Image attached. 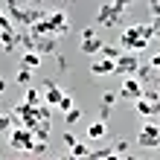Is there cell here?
Wrapping results in <instances>:
<instances>
[{"label":"cell","instance_id":"obj_1","mask_svg":"<svg viewBox=\"0 0 160 160\" xmlns=\"http://www.w3.org/2000/svg\"><path fill=\"white\" fill-rule=\"evenodd\" d=\"M119 47H122V52H143L146 47H148V41L140 35V26L134 23V26H128L125 32H122V38H119Z\"/></svg>","mask_w":160,"mask_h":160},{"label":"cell","instance_id":"obj_18","mask_svg":"<svg viewBox=\"0 0 160 160\" xmlns=\"http://www.w3.org/2000/svg\"><path fill=\"white\" fill-rule=\"evenodd\" d=\"M23 99L29 102V105H41V102H44V90H38V88H26Z\"/></svg>","mask_w":160,"mask_h":160},{"label":"cell","instance_id":"obj_22","mask_svg":"<svg viewBox=\"0 0 160 160\" xmlns=\"http://www.w3.org/2000/svg\"><path fill=\"white\" fill-rule=\"evenodd\" d=\"M79 119H82V111H79V108H70L67 114H64V122H67V128H70V125H76Z\"/></svg>","mask_w":160,"mask_h":160},{"label":"cell","instance_id":"obj_36","mask_svg":"<svg viewBox=\"0 0 160 160\" xmlns=\"http://www.w3.org/2000/svg\"><path fill=\"white\" fill-rule=\"evenodd\" d=\"M154 90H157V96H160V82H157V84H154Z\"/></svg>","mask_w":160,"mask_h":160},{"label":"cell","instance_id":"obj_4","mask_svg":"<svg viewBox=\"0 0 160 160\" xmlns=\"http://www.w3.org/2000/svg\"><path fill=\"white\" fill-rule=\"evenodd\" d=\"M137 143H140V148H157V146H160V125H157V122L143 125V128H140Z\"/></svg>","mask_w":160,"mask_h":160},{"label":"cell","instance_id":"obj_14","mask_svg":"<svg viewBox=\"0 0 160 160\" xmlns=\"http://www.w3.org/2000/svg\"><path fill=\"white\" fill-rule=\"evenodd\" d=\"M21 67H29V70H38V64H41V55L35 52V50H23V55H21Z\"/></svg>","mask_w":160,"mask_h":160},{"label":"cell","instance_id":"obj_16","mask_svg":"<svg viewBox=\"0 0 160 160\" xmlns=\"http://www.w3.org/2000/svg\"><path fill=\"white\" fill-rule=\"evenodd\" d=\"M50 119H38L35 122V128H32V134H35V140H50Z\"/></svg>","mask_w":160,"mask_h":160},{"label":"cell","instance_id":"obj_3","mask_svg":"<svg viewBox=\"0 0 160 160\" xmlns=\"http://www.w3.org/2000/svg\"><path fill=\"white\" fill-rule=\"evenodd\" d=\"M122 15H125V9L117 6V3H105L99 6V15H96V23L99 26H117L122 21Z\"/></svg>","mask_w":160,"mask_h":160},{"label":"cell","instance_id":"obj_9","mask_svg":"<svg viewBox=\"0 0 160 160\" xmlns=\"http://www.w3.org/2000/svg\"><path fill=\"white\" fill-rule=\"evenodd\" d=\"M134 76L140 79V84H143V88H146V84H157V73L152 70V67H148V61H140V67L134 70Z\"/></svg>","mask_w":160,"mask_h":160},{"label":"cell","instance_id":"obj_29","mask_svg":"<svg viewBox=\"0 0 160 160\" xmlns=\"http://www.w3.org/2000/svg\"><path fill=\"white\" fill-rule=\"evenodd\" d=\"M148 67H152V70L157 73V76H160V52H157V55H152V61H148Z\"/></svg>","mask_w":160,"mask_h":160},{"label":"cell","instance_id":"obj_17","mask_svg":"<svg viewBox=\"0 0 160 160\" xmlns=\"http://www.w3.org/2000/svg\"><path fill=\"white\" fill-rule=\"evenodd\" d=\"M99 55H102V58H111V61H117L119 55H122V47H114V44H102Z\"/></svg>","mask_w":160,"mask_h":160},{"label":"cell","instance_id":"obj_20","mask_svg":"<svg viewBox=\"0 0 160 160\" xmlns=\"http://www.w3.org/2000/svg\"><path fill=\"white\" fill-rule=\"evenodd\" d=\"M114 157H134V154H128V143L125 140H114Z\"/></svg>","mask_w":160,"mask_h":160},{"label":"cell","instance_id":"obj_32","mask_svg":"<svg viewBox=\"0 0 160 160\" xmlns=\"http://www.w3.org/2000/svg\"><path fill=\"white\" fill-rule=\"evenodd\" d=\"M93 35H96V32H93V26H84V29H82V38H93Z\"/></svg>","mask_w":160,"mask_h":160},{"label":"cell","instance_id":"obj_21","mask_svg":"<svg viewBox=\"0 0 160 160\" xmlns=\"http://www.w3.org/2000/svg\"><path fill=\"white\" fill-rule=\"evenodd\" d=\"M35 117H38V119H50L52 117V105H47V102L35 105Z\"/></svg>","mask_w":160,"mask_h":160},{"label":"cell","instance_id":"obj_15","mask_svg":"<svg viewBox=\"0 0 160 160\" xmlns=\"http://www.w3.org/2000/svg\"><path fill=\"white\" fill-rule=\"evenodd\" d=\"M105 131H108V122H105V119H96V122H90L88 137H90V140H102V137H105Z\"/></svg>","mask_w":160,"mask_h":160},{"label":"cell","instance_id":"obj_6","mask_svg":"<svg viewBox=\"0 0 160 160\" xmlns=\"http://www.w3.org/2000/svg\"><path fill=\"white\" fill-rule=\"evenodd\" d=\"M137 67H140V55H137V52H125V55H119V58H117V70H114V73L131 76Z\"/></svg>","mask_w":160,"mask_h":160},{"label":"cell","instance_id":"obj_10","mask_svg":"<svg viewBox=\"0 0 160 160\" xmlns=\"http://www.w3.org/2000/svg\"><path fill=\"white\" fill-rule=\"evenodd\" d=\"M61 96H64V90H61L55 82H44V102H47V105H52V108H55Z\"/></svg>","mask_w":160,"mask_h":160},{"label":"cell","instance_id":"obj_30","mask_svg":"<svg viewBox=\"0 0 160 160\" xmlns=\"http://www.w3.org/2000/svg\"><path fill=\"white\" fill-rule=\"evenodd\" d=\"M73 143H76V137H73V131H64V146H67V148H70Z\"/></svg>","mask_w":160,"mask_h":160},{"label":"cell","instance_id":"obj_8","mask_svg":"<svg viewBox=\"0 0 160 160\" xmlns=\"http://www.w3.org/2000/svg\"><path fill=\"white\" fill-rule=\"evenodd\" d=\"M44 9H29V6H26L23 9V15H21V23H18V29H29V26L32 23H38V21H44Z\"/></svg>","mask_w":160,"mask_h":160},{"label":"cell","instance_id":"obj_37","mask_svg":"<svg viewBox=\"0 0 160 160\" xmlns=\"http://www.w3.org/2000/svg\"><path fill=\"white\" fill-rule=\"evenodd\" d=\"M0 15H3V6H0Z\"/></svg>","mask_w":160,"mask_h":160},{"label":"cell","instance_id":"obj_28","mask_svg":"<svg viewBox=\"0 0 160 160\" xmlns=\"http://www.w3.org/2000/svg\"><path fill=\"white\" fill-rule=\"evenodd\" d=\"M114 102H117V93L114 90H105V93H102V105H114Z\"/></svg>","mask_w":160,"mask_h":160},{"label":"cell","instance_id":"obj_35","mask_svg":"<svg viewBox=\"0 0 160 160\" xmlns=\"http://www.w3.org/2000/svg\"><path fill=\"white\" fill-rule=\"evenodd\" d=\"M3 90H6V82H3V79H0V93H3Z\"/></svg>","mask_w":160,"mask_h":160},{"label":"cell","instance_id":"obj_7","mask_svg":"<svg viewBox=\"0 0 160 160\" xmlns=\"http://www.w3.org/2000/svg\"><path fill=\"white\" fill-rule=\"evenodd\" d=\"M32 50L38 52V55H55V50H58V38H55V35H38Z\"/></svg>","mask_w":160,"mask_h":160},{"label":"cell","instance_id":"obj_39","mask_svg":"<svg viewBox=\"0 0 160 160\" xmlns=\"http://www.w3.org/2000/svg\"><path fill=\"white\" fill-rule=\"evenodd\" d=\"M157 148H160V146H157Z\"/></svg>","mask_w":160,"mask_h":160},{"label":"cell","instance_id":"obj_13","mask_svg":"<svg viewBox=\"0 0 160 160\" xmlns=\"http://www.w3.org/2000/svg\"><path fill=\"white\" fill-rule=\"evenodd\" d=\"M15 47H18V29L0 32V50H3V52H15Z\"/></svg>","mask_w":160,"mask_h":160},{"label":"cell","instance_id":"obj_26","mask_svg":"<svg viewBox=\"0 0 160 160\" xmlns=\"http://www.w3.org/2000/svg\"><path fill=\"white\" fill-rule=\"evenodd\" d=\"M55 108H58V111H64V114H67V111L73 108V96H70V93H64V96L58 99V105H55Z\"/></svg>","mask_w":160,"mask_h":160},{"label":"cell","instance_id":"obj_11","mask_svg":"<svg viewBox=\"0 0 160 160\" xmlns=\"http://www.w3.org/2000/svg\"><path fill=\"white\" fill-rule=\"evenodd\" d=\"M114 70H117V61L102 58V55H99V61H93V64H90V73H93V76H111Z\"/></svg>","mask_w":160,"mask_h":160},{"label":"cell","instance_id":"obj_5","mask_svg":"<svg viewBox=\"0 0 160 160\" xmlns=\"http://www.w3.org/2000/svg\"><path fill=\"white\" fill-rule=\"evenodd\" d=\"M143 96V84H140V79L131 73V76H125V82H122V88H119V93H117V99H140Z\"/></svg>","mask_w":160,"mask_h":160},{"label":"cell","instance_id":"obj_25","mask_svg":"<svg viewBox=\"0 0 160 160\" xmlns=\"http://www.w3.org/2000/svg\"><path fill=\"white\" fill-rule=\"evenodd\" d=\"M15 128V117L12 114H0V131H12Z\"/></svg>","mask_w":160,"mask_h":160},{"label":"cell","instance_id":"obj_31","mask_svg":"<svg viewBox=\"0 0 160 160\" xmlns=\"http://www.w3.org/2000/svg\"><path fill=\"white\" fill-rule=\"evenodd\" d=\"M108 117H111V105H102V111H99V119H105V122H108Z\"/></svg>","mask_w":160,"mask_h":160},{"label":"cell","instance_id":"obj_34","mask_svg":"<svg viewBox=\"0 0 160 160\" xmlns=\"http://www.w3.org/2000/svg\"><path fill=\"white\" fill-rule=\"evenodd\" d=\"M111 3H117V6H122V9H128V6H131V0H111Z\"/></svg>","mask_w":160,"mask_h":160},{"label":"cell","instance_id":"obj_12","mask_svg":"<svg viewBox=\"0 0 160 160\" xmlns=\"http://www.w3.org/2000/svg\"><path fill=\"white\" fill-rule=\"evenodd\" d=\"M102 44H105V41H102L99 35H93V38H82V44H79V50H82L84 55H96V52L102 50Z\"/></svg>","mask_w":160,"mask_h":160},{"label":"cell","instance_id":"obj_38","mask_svg":"<svg viewBox=\"0 0 160 160\" xmlns=\"http://www.w3.org/2000/svg\"><path fill=\"white\" fill-rule=\"evenodd\" d=\"M157 18H160V12H157Z\"/></svg>","mask_w":160,"mask_h":160},{"label":"cell","instance_id":"obj_2","mask_svg":"<svg viewBox=\"0 0 160 160\" xmlns=\"http://www.w3.org/2000/svg\"><path fill=\"white\" fill-rule=\"evenodd\" d=\"M32 143H35V134H32L29 128H21V125H15L12 131H9V146H12L15 152H26V154H29Z\"/></svg>","mask_w":160,"mask_h":160},{"label":"cell","instance_id":"obj_19","mask_svg":"<svg viewBox=\"0 0 160 160\" xmlns=\"http://www.w3.org/2000/svg\"><path fill=\"white\" fill-rule=\"evenodd\" d=\"M29 82H32V70H29V67H18L15 84H21V88H23V84H29Z\"/></svg>","mask_w":160,"mask_h":160},{"label":"cell","instance_id":"obj_27","mask_svg":"<svg viewBox=\"0 0 160 160\" xmlns=\"http://www.w3.org/2000/svg\"><path fill=\"white\" fill-rule=\"evenodd\" d=\"M90 157L93 160H108V157H114V148H99V152H93Z\"/></svg>","mask_w":160,"mask_h":160},{"label":"cell","instance_id":"obj_23","mask_svg":"<svg viewBox=\"0 0 160 160\" xmlns=\"http://www.w3.org/2000/svg\"><path fill=\"white\" fill-rule=\"evenodd\" d=\"M12 29H18V26H15V21H12V18L3 12V15H0V32H12Z\"/></svg>","mask_w":160,"mask_h":160},{"label":"cell","instance_id":"obj_33","mask_svg":"<svg viewBox=\"0 0 160 160\" xmlns=\"http://www.w3.org/2000/svg\"><path fill=\"white\" fill-rule=\"evenodd\" d=\"M55 61H58V70H67V58L64 55H55Z\"/></svg>","mask_w":160,"mask_h":160},{"label":"cell","instance_id":"obj_24","mask_svg":"<svg viewBox=\"0 0 160 160\" xmlns=\"http://www.w3.org/2000/svg\"><path fill=\"white\" fill-rule=\"evenodd\" d=\"M137 26H140V35H143L146 41L154 38V23H152V21H148V23H137Z\"/></svg>","mask_w":160,"mask_h":160}]
</instances>
